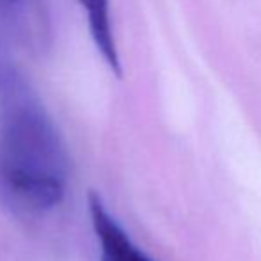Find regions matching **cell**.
Listing matches in <instances>:
<instances>
[{"instance_id":"6da1fadb","label":"cell","mask_w":261,"mask_h":261,"mask_svg":"<svg viewBox=\"0 0 261 261\" xmlns=\"http://www.w3.org/2000/svg\"><path fill=\"white\" fill-rule=\"evenodd\" d=\"M66 156L50 120L31 104L0 120V195L9 206L43 213L65 199Z\"/></svg>"},{"instance_id":"3957f363","label":"cell","mask_w":261,"mask_h":261,"mask_svg":"<svg viewBox=\"0 0 261 261\" xmlns=\"http://www.w3.org/2000/svg\"><path fill=\"white\" fill-rule=\"evenodd\" d=\"M77 2L86 13L91 40L97 50L100 52L102 59L116 77H122V63H120L111 27V15H109V0H77Z\"/></svg>"},{"instance_id":"277c9868","label":"cell","mask_w":261,"mask_h":261,"mask_svg":"<svg viewBox=\"0 0 261 261\" xmlns=\"http://www.w3.org/2000/svg\"><path fill=\"white\" fill-rule=\"evenodd\" d=\"M11 2H13V0H11Z\"/></svg>"},{"instance_id":"7a4b0ae2","label":"cell","mask_w":261,"mask_h":261,"mask_svg":"<svg viewBox=\"0 0 261 261\" xmlns=\"http://www.w3.org/2000/svg\"><path fill=\"white\" fill-rule=\"evenodd\" d=\"M91 227L98 242V261H156L129 238L122 225L106 207L102 197L91 190L88 193Z\"/></svg>"}]
</instances>
